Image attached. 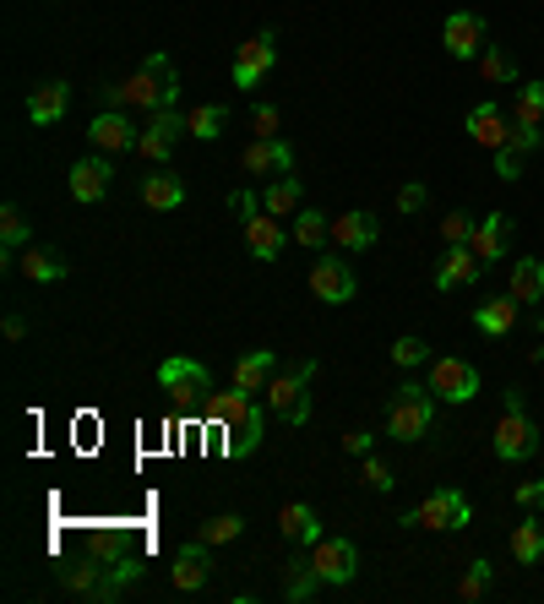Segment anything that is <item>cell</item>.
<instances>
[{"mask_svg":"<svg viewBox=\"0 0 544 604\" xmlns=\"http://www.w3.org/2000/svg\"><path fill=\"white\" fill-rule=\"evenodd\" d=\"M104 110H180V77L169 55H148L137 66V77H126L121 88H99Z\"/></svg>","mask_w":544,"mask_h":604,"instance_id":"1","label":"cell"},{"mask_svg":"<svg viewBox=\"0 0 544 604\" xmlns=\"http://www.w3.org/2000/svg\"><path fill=\"white\" fill-rule=\"evenodd\" d=\"M435 430V392L425 381H403L387 398V436L392 441H425Z\"/></svg>","mask_w":544,"mask_h":604,"instance_id":"2","label":"cell"},{"mask_svg":"<svg viewBox=\"0 0 544 604\" xmlns=\"http://www.w3.org/2000/svg\"><path fill=\"white\" fill-rule=\"evenodd\" d=\"M316 360H300L294 370H278L267 381V414L283 425H305L311 419V381H316Z\"/></svg>","mask_w":544,"mask_h":604,"instance_id":"3","label":"cell"},{"mask_svg":"<svg viewBox=\"0 0 544 604\" xmlns=\"http://www.w3.org/2000/svg\"><path fill=\"white\" fill-rule=\"evenodd\" d=\"M397 523H403V528H435V533L468 528V523H473V501H468L457 485H441V490H430L419 506H408Z\"/></svg>","mask_w":544,"mask_h":604,"instance_id":"4","label":"cell"},{"mask_svg":"<svg viewBox=\"0 0 544 604\" xmlns=\"http://www.w3.org/2000/svg\"><path fill=\"white\" fill-rule=\"evenodd\" d=\"M159 387H164L180 408L207 403V392H218V387H213V370H207L202 360H191V354H169V360H159Z\"/></svg>","mask_w":544,"mask_h":604,"instance_id":"5","label":"cell"},{"mask_svg":"<svg viewBox=\"0 0 544 604\" xmlns=\"http://www.w3.org/2000/svg\"><path fill=\"white\" fill-rule=\"evenodd\" d=\"M425 387L441 398V403H473L479 398V370L468 365V360H457V354H430V376H425Z\"/></svg>","mask_w":544,"mask_h":604,"instance_id":"6","label":"cell"},{"mask_svg":"<svg viewBox=\"0 0 544 604\" xmlns=\"http://www.w3.org/2000/svg\"><path fill=\"white\" fill-rule=\"evenodd\" d=\"M311 566H316V577L327 582V588H349L354 577H359V544L354 539H332V533H321L316 544H311Z\"/></svg>","mask_w":544,"mask_h":604,"instance_id":"7","label":"cell"},{"mask_svg":"<svg viewBox=\"0 0 544 604\" xmlns=\"http://www.w3.org/2000/svg\"><path fill=\"white\" fill-rule=\"evenodd\" d=\"M495 457L501 463H528L533 452H539V425L528 419V408H506L501 414V425H495Z\"/></svg>","mask_w":544,"mask_h":604,"instance_id":"8","label":"cell"},{"mask_svg":"<svg viewBox=\"0 0 544 604\" xmlns=\"http://www.w3.org/2000/svg\"><path fill=\"white\" fill-rule=\"evenodd\" d=\"M278 66V34L267 28V34H256L251 45H240L235 50V66H229V77H235V88H262V77Z\"/></svg>","mask_w":544,"mask_h":604,"instance_id":"9","label":"cell"},{"mask_svg":"<svg viewBox=\"0 0 544 604\" xmlns=\"http://www.w3.org/2000/svg\"><path fill=\"white\" fill-rule=\"evenodd\" d=\"M311 294H316L321 305H349V300L359 294V284H354L349 262H338V251H321V256L311 262Z\"/></svg>","mask_w":544,"mask_h":604,"instance_id":"10","label":"cell"},{"mask_svg":"<svg viewBox=\"0 0 544 604\" xmlns=\"http://www.w3.org/2000/svg\"><path fill=\"white\" fill-rule=\"evenodd\" d=\"M484 17L479 12H452L446 23H441V45H446V55L452 61H479L484 55Z\"/></svg>","mask_w":544,"mask_h":604,"instance_id":"11","label":"cell"},{"mask_svg":"<svg viewBox=\"0 0 544 604\" xmlns=\"http://www.w3.org/2000/svg\"><path fill=\"white\" fill-rule=\"evenodd\" d=\"M180 131H186V115H180V110H153V121H148L142 137H137V153H142L148 164H169Z\"/></svg>","mask_w":544,"mask_h":604,"instance_id":"12","label":"cell"},{"mask_svg":"<svg viewBox=\"0 0 544 604\" xmlns=\"http://www.w3.org/2000/svg\"><path fill=\"white\" fill-rule=\"evenodd\" d=\"M240 164H245V175L278 180V175H294V148L283 137H251L245 153H240Z\"/></svg>","mask_w":544,"mask_h":604,"instance_id":"13","label":"cell"},{"mask_svg":"<svg viewBox=\"0 0 544 604\" xmlns=\"http://www.w3.org/2000/svg\"><path fill=\"white\" fill-rule=\"evenodd\" d=\"M110 180H115V153H93V159H77L72 164V197L83 202V207H93V202H104V191H110Z\"/></svg>","mask_w":544,"mask_h":604,"instance_id":"14","label":"cell"},{"mask_svg":"<svg viewBox=\"0 0 544 604\" xmlns=\"http://www.w3.org/2000/svg\"><path fill=\"white\" fill-rule=\"evenodd\" d=\"M207 550H213L207 539H191V544H180V550H175L169 582H175L180 593H202V588H207V577H213V555H207Z\"/></svg>","mask_w":544,"mask_h":604,"instance_id":"15","label":"cell"},{"mask_svg":"<svg viewBox=\"0 0 544 604\" xmlns=\"http://www.w3.org/2000/svg\"><path fill=\"white\" fill-rule=\"evenodd\" d=\"M88 137H93L99 153H137V137H142V131L126 121V110H99L93 126H88Z\"/></svg>","mask_w":544,"mask_h":604,"instance_id":"16","label":"cell"},{"mask_svg":"<svg viewBox=\"0 0 544 604\" xmlns=\"http://www.w3.org/2000/svg\"><path fill=\"white\" fill-rule=\"evenodd\" d=\"M245 251L256 262H283L289 256V229L273 213H256V218H245Z\"/></svg>","mask_w":544,"mask_h":604,"instance_id":"17","label":"cell"},{"mask_svg":"<svg viewBox=\"0 0 544 604\" xmlns=\"http://www.w3.org/2000/svg\"><path fill=\"white\" fill-rule=\"evenodd\" d=\"M381 240V218L376 213H365V207H354V213H343V218H332V246L338 251H370Z\"/></svg>","mask_w":544,"mask_h":604,"instance_id":"18","label":"cell"},{"mask_svg":"<svg viewBox=\"0 0 544 604\" xmlns=\"http://www.w3.org/2000/svg\"><path fill=\"white\" fill-rule=\"evenodd\" d=\"M511 229H517L511 213H484L479 229H473V240H468L473 256H479L484 267H490V262H506V251H511Z\"/></svg>","mask_w":544,"mask_h":604,"instance_id":"19","label":"cell"},{"mask_svg":"<svg viewBox=\"0 0 544 604\" xmlns=\"http://www.w3.org/2000/svg\"><path fill=\"white\" fill-rule=\"evenodd\" d=\"M321 588H327V582L316 577L311 550H305V544H294V555H289V566H283V599H289V604H311Z\"/></svg>","mask_w":544,"mask_h":604,"instance_id":"20","label":"cell"},{"mask_svg":"<svg viewBox=\"0 0 544 604\" xmlns=\"http://www.w3.org/2000/svg\"><path fill=\"white\" fill-rule=\"evenodd\" d=\"M468 137L479 142V148H506L511 142V126H506V115H501V104H490V99H479L473 110H468Z\"/></svg>","mask_w":544,"mask_h":604,"instance_id":"21","label":"cell"},{"mask_svg":"<svg viewBox=\"0 0 544 604\" xmlns=\"http://www.w3.org/2000/svg\"><path fill=\"white\" fill-rule=\"evenodd\" d=\"M479 273H484V262L473 256V246H452V251L441 256V267H435V289L452 294V289H463V284H479Z\"/></svg>","mask_w":544,"mask_h":604,"instance_id":"22","label":"cell"},{"mask_svg":"<svg viewBox=\"0 0 544 604\" xmlns=\"http://www.w3.org/2000/svg\"><path fill=\"white\" fill-rule=\"evenodd\" d=\"M17 267H23L28 284H61V278L72 273V262H66L55 246H28V251L17 256Z\"/></svg>","mask_w":544,"mask_h":604,"instance_id":"23","label":"cell"},{"mask_svg":"<svg viewBox=\"0 0 544 604\" xmlns=\"http://www.w3.org/2000/svg\"><path fill=\"white\" fill-rule=\"evenodd\" d=\"M278 533L289 539V544H316L321 539V517H316V506L311 501H289L283 512H278Z\"/></svg>","mask_w":544,"mask_h":604,"instance_id":"24","label":"cell"},{"mask_svg":"<svg viewBox=\"0 0 544 604\" xmlns=\"http://www.w3.org/2000/svg\"><path fill=\"white\" fill-rule=\"evenodd\" d=\"M273 376H278V349H251L235 360V387H245V392H267Z\"/></svg>","mask_w":544,"mask_h":604,"instance_id":"25","label":"cell"},{"mask_svg":"<svg viewBox=\"0 0 544 604\" xmlns=\"http://www.w3.org/2000/svg\"><path fill=\"white\" fill-rule=\"evenodd\" d=\"M256 408V392H245V387H224V392H207V403H202V414L213 419V425H235V419H245Z\"/></svg>","mask_w":544,"mask_h":604,"instance_id":"26","label":"cell"},{"mask_svg":"<svg viewBox=\"0 0 544 604\" xmlns=\"http://www.w3.org/2000/svg\"><path fill=\"white\" fill-rule=\"evenodd\" d=\"M66 104H72V88H66V83H39V88L28 93V121H34V126H55V121L66 115Z\"/></svg>","mask_w":544,"mask_h":604,"instance_id":"27","label":"cell"},{"mask_svg":"<svg viewBox=\"0 0 544 604\" xmlns=\"http://www.w3.org/2000/svg\"><path fill=\"white\" fill-rule=\"evenodd\" d=\"M61 588L77 593V599H93L99 604V588H104V561H72V566H55Z\"/></svg>","mask_w":544,"mask_h":604,"instance_id":"28","label":"cell"},{"mask_svg":"<svg viewBox=\"0 0 544 604\" xmlns=\"http://www.w3.org/2000/svg\"><path fill=\"white\" fill-rule=\"evenodd\" d=\"M142 202H148L153 213H175V207L186 202V186H180V175H169V169H153V175L142 180Z\"/></svg>","mask_w":544,"mask_h":604,"instance_id":"29","label":"cell"},{"mask_svg":"<svg viewBox=\"0 0 544 604\" xmlns=\"http://www.w3.org/2000/svg\"><path fill=\"white\" fill-rule=\"evenodd\" d=\"M473 327H479L484 338H506V332L517 327V300H511V294H495V300H484V305L473 311Z\"/></svg>","mask_w":544,"mask_h":604,"instance_id":"30","label":"cell"},{"mask_svg":"<svg viewBox=\"0 0 544 604\" xmlns=\"http://www.w3.org/2000/svg\"><path fill=\"white\" fill-rule=\"evenodd\" d=\"M229 441H224V452L229 457H256L262 452V408H251L245 419H235V425H218Z\"/></svg>","mask_w":544,"mask_h":604,"instance_id":"31","label":"cell"},{"mask_svg":"<svg viewBox=\"0 0 544 604\" xmlns=\"http://www.w3.org/2000/svg\"><path fill=\"white\" fill-rule=\"evenodd\" d=\"M511 300L517 305H539L544 300V262L539 256H517L511 262Z\"/></svg>","mask_w":544,"mask_h":604,"instance_id":"32","label":"cell"},{"mask_svg":"<svg viewBox=\"0 0 544 604\" xmlns=\"http://www.w3.org/2000/svg\"><path fill=\"white\" fill-rule=\"evenodd\" d=\"M300 197H305L300 175H278V180H267V191H262V202H267V213H273V218L300 213Z\"/></svg>","mask_w":544,"mask_h":604,"instance_id":"33","label":"cell"},{"mask_svg":"<svg viewBox=\"0 0 544 604\" xmlns=\"http://www.w3.org/2000/svg\"><path fill=\"white\" fill-rule=\"evenodd\" d=\"M327 240H332V218H327L321 207H300V213H294V246L321 251Z\"/></svg>","mask_w":544,"mask_h":604,"instance_id":"34","label":"cell"},{"mask_svg":"<svg viewBox=\"0 0 544 604\" xmlns=\"http://www.w3.org/2000/svg\"><path fill=\"white\" fill-rule=\"evenodd\" d=\"M17 251H28V218H23L17 202H7L0 207V256H7V267H12Z\"/></svg>","mask_w":544,"mask_h":604,"instance_id":"35","label":"cell"},{"mask_svg":"<svg viewBox=\"0 0 544 604\" xmlns=\"http://www.w3.org/2000/svg\"><path fill=\"white\" fill-rule=\"evenodd\" d=\"M473 66H479V77H484L490 88H511V83H517V61H511L501 45H484V55H479Z\"/></svg>","mask_w":544,"mask_h":604,"instance_id":"36","label":"cell"},{"mask_svg":"<svg viewBox=\"0 0 544 604\" xmlns=\"http://www.w3.org/2000/svg\"><path fill=\"white\" fill-rule=\"evenodd\" d=\"M224 126H229V110H224V104H202V110L186 115V131H191L197 142H218Z\"/></svg>","mask_w":544,"mask_h":604,"instance_id":"37","label":"cell"},{"mask_svg":"<svg viewBox=\"0 0 544 604\" xmlns=\"http://www.w3.org/2000/svg\"><path fill=\"white\" fill-rule=\"evenodd\" d=\"M511 561H522V566H539V561H544V528H539L533 517L511 528Z\"/></svg>","mask_w":544,"mask_h":604,"instance_id":"38","label":"cell"},{"mask_svg":"<svg viewBox=\"0 0 544 604\" xmlns=\"http://www.w3.org/2000/svg\"><path fill=\"white\" fill-rule=\"evenodd\" d=\"M511 121L544 126V83H522V88L511 93Z\"/></svg>","mask_w":544,"mask_h":604,"instance_id":"39","label":"cell"},{"mask_svg":"<svg viewBox=\"0 0 544 604\" xmlns=\"http://www.w3.org/2000/svg\"><path fill=\"white\" fill-rule=\"evenodd\" d=\"M240 533H245V517H240V512H218V517L202 523L197 539H207V544H229V539H240Z\"/></svg>","mask_w":544,"mask_h":604,"instance_id":"40","label":"cell"},{"mask_svg":"<svg viewBox=\"0 0 544 604\" xmlns=\"http://www.w3.org/2000/svg\"><path fill=\"white\" fill-rule=\"evenodd\" d=\"M392 360H397L403 370H414V365H425V360H430V343H425L419 332H403V338L392 343Z\"/></svg>","mask_w":544,"mask_h":604,"instance_id":"41","label":"cell"},{"mask_svg":"<svg viewBox=\"0 0 544 604\" xmlns=\"http://www.w3.org/2000/svg\"><path fill=\"white\" fill-rule=\"evenodd\" d=\"M490 582H495V566H490V561H473V566H468V577L457 582V593L473 604V599H484V593H490Z\"/></svg>","mask_w":544,"mask_h":604,"instance_id":"42","label":"cell"},{"mask_svg":"<svg viewBox=\"0 0 544 604\" xmlns=\"http://www.w3.org/2000/svg\"><path fill=\"white\" fill-rule=\"evenodd\" d=\"M473 229H479V224H473L468 213H446V218H441V235H446V246H468V240H473Z\"/></svg>","mask_w":544,"mask_h":604,"instance_id":"43","label":"cell"},{"mask_svg":"<svg viewBox=\"0 0 544 604\" xmlns=\"http://www.w3.org/2000/svg\"><path fill=\"white\" fill-rule=\"evenodd\" d=\"M359 479H365V485H370L376 495H387V490L397 485V479H392V468H387L381 457H370V452H365V468H359Z\"/></svg>","mask_w":544,"mask_h":604,"instance_id":"44","label":"cell"},{"mask_svg":"<svg viewBox=\"0 0 544 604\" xmlns=\"http://www.w3.org/2000/svg\"><path fill=\"white\" fill-rule=\"evenodd\" d=\"M278 126H283L278 104H256V110H251V131H256V137H278Z\"/></svg>","mask_w":544,"mask_h":604,"instance_id":"45","label":"cell"},{"mask_svg":"<svg viewBox=\"0 0 544 604\" xmlns=\"http://www.w3.org/2000/svg\"><path fill=\"white\" fill-rule=\"evenodd\" d=\"M539 142H544V131H539V126H528V121H511V142H506V148H517V153H533Z\"/></svg>","mask_w":544,"mask_h":604,"instance_id":"46","label":"cell"},{"mask_svg":"<svg viewBox=\"0 0 544 604\" xmlns=\"http://www.w3.org/2000/svg\"><path fill=\"white\" fill-rule=\"evenodd\" d=\"M495 175L501 180H522V153L517 148H495Z\"/></svg>","mask_w":544,"mask_h":604,"instance_id":"47","label":"cell"},{"mask_svg":"<svg viewBox=\"0 0 544 604\" xmlns=\"http://www.w3.org/2000/svg\"><path fill=\"white\" fill-rule=\"evenodd\" d=\"M229 207H235L240 218H256V213H267V202H262V191H235V197H229Z\"/></svg>","mask_w":544,"mask_h":604,"instance_id":"48","label":"cell"},{"mask_svg":"<svg viewBox=\"0 0 544 604\" xmlns=\"http://www.w3.org/2000/svg\"><path fill=\"white\" fill-rule=\"evenodd\" d=\"M425 202H430V191H425V186H419V180H414V186H403V191H397V213H419V207H425Z\"/></svg>","mask_w":544,"mask_h":604,"instance_id":"49","label":"cell"},{"mask_svg":"<svg viewBox=\"0 0 544 604\" xmlns=\"http://www.w3.org/2000/svg\"><path fill=\"white\" fill-rule=\"evenodd\" d=\"M517 506H522V512H539V506H544V479L517 485Z\"/></svg>","mask_w":544,"mask_h":604,"instance_id":"50","label":"cell"},{"mask_svg":"<svg viewBox=\"0 0 544 604\" xmlns=\"http://www.w3.org/2000/svg\"><path fill=\"white\" fill-rule=\"evenodd\" d=\"M370 446H376V436H370V430H349V436H343V452H349V457H365Z\"/></svg>","mask_w":544,"mask_h":604,"instance_id":"51","label":"cell"},{"mask_svg":"<svg viewBox=\"0 0 544 604\" xmlns=\"http://www.w3.org/2000/svg\"><path fill=\"white\" fill-rule=\"evenodd\" d=\"M7 338H12V343H17V338H28V316H17V311H12V316H7Z\"/></svg>","mask_w":544,"mask_h":604,"instance_id":"52","label":"cell"}]
</instances>
